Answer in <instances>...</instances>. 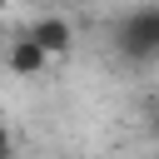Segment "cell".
<instances>
[{"instance_id": "cell-1", "label": "cell", "mask_w": 159, "mask_h": 159, "mask_svg": "<svg viewBox=\"0 0 159 159\" xmlns=\"http://www.w3.org/2000/svg\"><path fill=\"white\" fill-rule=\"evenodd\" d=\"M114 55L129 65H154L159 60V0H144L119 15L114 25Z\"/></svg>"}, {"instance_id": "cell-2", "label": "cell", "mask_w": 159, "mask_h": 159, "mask_svg": "<svg viewBox=\"0 0 159 159\" xmlns=\"http://www.w3.org/2000/svg\"><path fill=\"white\" fill-rule=\"evenodd\" d=\"M5 70H10L15 80H40V75L50 70V55H45V50H40V40L25 30V35L5 40Z\"/></svg>"}, {"instance_id": "cell-3", "label": "cell", "mask_w": 159, "mask_h": 159, "mask_svg": "<svg viewBox=\"0 0 159 159\" xmlns=\"http://www.w3.org/2000/svg\"><path fill=\"white\" fill-rule=\"evenodd\" d=\"M30 35L40 40V50H45L50 60H60V55L75 50V25H70L65 15H40V20L30 25Z\"/></svg>"}, {"instance_id": "cell-4", "label": "cell", "mask_w": 159, "mask_h": 159, "mask_svg": "<svg viewBox=\"0 0 159 159\" xmlns=\"http://www.w3.org/2000/svg\"><path fill=\"white\" fill-rule=\"evenodd\" d=\"M144 134H149V139H159V94L144 104Z\"/></svg>"}, {"instance_id": "cell-5", "label": "cell", "mask_w": 159, "mask_h": 159, "mask_svg": "<svg viewBox=\"0 0 159 159\" xmlns=\"http://www.w3.org/2000/svg\"><path fill=\"white\" fill-rule=\"evenodd\" d=\"M0 159H15V134H10L5 119H0Z\"/></svg>"}, {"instance_id": "cell-6", "label": "cell", "mask_w": 159, "mask_h": 159, "mask_svg": "<svg viewBox=\"0 0 159 159\" xmlns=\"http://www.w3.org/2000/svg\"><path fill=\"white\" fill-rule=\"evenodd\" d=\"M80 5H104V0H80Z\"/></svg>"}]
</instances>
